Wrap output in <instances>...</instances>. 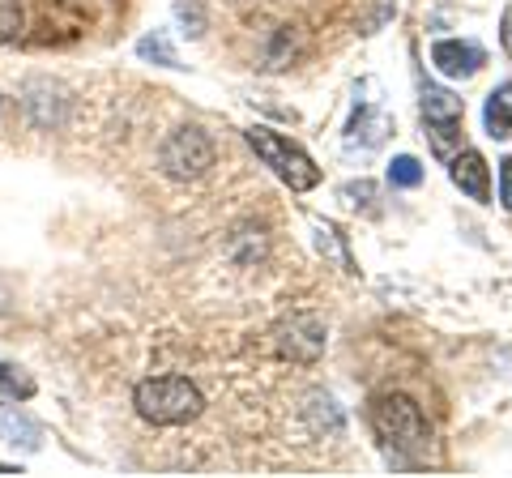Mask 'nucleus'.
Listing matches in <instances>:
<instances>
[{
    "mask_svg": "<svg viewBox=\"0 0 512 478\" xmlns=\"http://www.w3.org/2000/svg\"><path fill=\"white\" fill-rule=\"evenodd\" d=\"M376 436L384 440V449L402 453L406 461H427L436 457V440H431V423L423 419L419 402H410L406 393H380L367 406Z\"/></svg>",
    "mask_w": 512,
    "mask_h": 478,
    "instance_id": "obj_1",
    "label": "nucleus"
},
{
    "mask_svg": "<svg viewBox=\"0 0 512 478\" xmlns=\"http://www.w3.org/2000/svg\"><path fill=\"white\" fill-rule=\"evenodd\" d=\"M133 406L154 427H184L205 410V397L188 376H146L133 389Z\"/></svg>",
    "mask_w": 512,
    "mask_h": 478,
    "instance_id": "obj_2",
    "label": "nucleus"
},
{
    "mask_svg": "<svg viewBox=\"0 0 512 478\" xmlns=\"http://www.w3.org/2000/svg\"><path fill=\"white\" fill-rule=\"evenodd\" d=\"M248 146L265 158V167H274L282 184H291V193H308V188L320 184V167L291 137H278L274 129H248Z\"/></svg>",
    "mask_w": 512,
    "mask_h": 478,
    "instance_id": "obj_3",
    "label": "nucleus"
},
{
    "mask_svg": "<svg viewBox=\"0 0 512 478\" xmlns=\"http://www.w3.org/2000/svg\"><path fill=\"white\" fill-rule=\"evenodd\" d=\"M158 167L171 180H201L205 171L214 167V141L201 129H175L163 146H158Z\"/></svg>",
    "mask_w": 512,
    "mask_h": 478,
    "instance_id": "obj_4",
    "label": "nucleus"
},
{
    "mask_svg": "<svg viewBox=\"0 0 512 478\" xmlns=\"http://www.w3.org/2000/svg\"><path fill=\"white\" fill-rule=\"evenodd\" d=\"M461 116H466V107H461L457 94L436 90V86L423 90V120H427L436 158H453V150L461 146Z\"/></svg>",
    "mask_w": 512,
    "mask_h": 478,
    "instance_id": "obj_5",
    "label": "nucleus"
},
{
    "mask_svg": "<svg viewBox=\"0 0 512 478\" xmlns=\"http://www.w3.org/2000/svg\"><path fill=\"white\" fill-rule=\"evenodd\" d=\"M274 342H278V350L286 359L316 363L320 355H325V321L312 316V312H295L274 329Z\"/></svg>",
    "mask_w": 512,
    "mask_h": 478,
    "instance_id": "obj_6",
    "label": "nucleus"
},
{
    "mask_svg": "<svg viewBox=\"0 0 512 478\" xmlns=\"http://www.w3.org/2000/svg\"><path fill=\"white\" fill-rule=\"evenodd\" d=\"M483 47L478 43H461V39H440L431 47V65H436L444 77H474L483 69Z\"/></svg>",
    "mask_w": 512,
    "mask_h": 478,
    "instance_id": "obj_7",
    "label": "nucleus"
},
{
    "mask_svg": "<svg viewBox=\"0 0 512 478\" xmlns=\"http://www.w3.org/2000/svg\"><path fill=\"white\" fill-rule=\"evenodd\" d=\"M448 175H453V184H457L466 197H474V201H487V197H491L487 158L478 154V150H461V154L453 158V167H448Z\"/></svg>",
    "mask_w": 512,
    "mask_h": 478,
    "instance_id": "obj_8",
    "label": "nucleus"
},
{
    "mask_svg": "<svg viewBox=\"0 0 512 478\" xmlns=\"http://www.w3.org/2000/svg\"><path fill=\"white\" fill-rule=\"evenodd\" d=\"M483 124H487V133L495 141H504L512 133V82L504 86H495L487 94V107H483Z\"/></svg>",
    "mask_w": 512,
    "mask_h": 478,
    "instance_id": "obj_9",
    "label": "nucleus"
},
{
    "mask_svg": "<svg viewBox=\"0 0 512 478\" xmlns=\"http://www.w3.org/2000/svg\"><path fill=\"white\" fill-rule=\"evenodd\" d=\"M0 444H9V449H22V453H35L39 449V427L26 419V414H5L0 419Z\"/></svg>",
    "mask_w": 512,
    "mask_h": 478,
    "instance_id": "obj_10",
    "label": "nucleus"
},
{
    "mask_svg": "<svg viewBox=\"0 0 512 478\" xmlns=\"http://www.w3.org/2000/svg\"><path fill=\"white\" fill-rule=\"evenodd\" d=\"M389 184L393 188H419L423 184V163L410 158V154H397L389 163Z\"/></svg>",
    "mask_w": 512,
    "mask_h": 478,
    "instance_id": "obj_11",
    "label": "nucleus"
},
{
    "mask_svg": "<svg viewBox=\"0 0 512 478\" xmlns=\"http://www.w3.org/2000/svg\"><path fill=\"white\" fill-rule=\"evenodd\" d=\"M26 26V13H22V0H0V43H13Z\"/></svg>",
    "mask_w": 512,
    "mask_h": 478,
    "instance_id": "obj_12",
    "label": "nucleus"
},
{
    "mask_svg": "<svg viewBox=\"0 0 512 478\" xmlns=\"http://www.w3.org/2000/svg\"><path fill=\"white\" fill-rule=\"evenodd\" d=\"M30 393H35V380L18 368H9V363H0V397H22L26 402Z\"/></svg>",
    "mask_w": 512,
    "mask_h": 478,
    "instance_id": "obj_13",
    "label": "nucleus"
},
{
    "mask_svg": "<svg viewBox=\"0 0 512 478\" xmlns=\"http://www.w3.org/2000/svg\"><path fill=\"white\" fill-rule=\"evenodd\" d=\"M137 52H141V56H150V60H158V65H167V69H180V60H175L171 43H167L163 35H146V39L137 43Z\"/></svg>",
    "mask_w": 512,
    "mask_h": 478,
    "instance_id": "obj_14",
    "label": "nucleus"
},
{
    "mask_svg": "<svg viewBox=\"0 0 512 478\" xmlns=\"http://www.w3.org/2000/svg\"><path fill=\"white\" fill-rule=\"evenodd\" d=\"M500 205H504V210L512 214V154H508L504 163H500Z\"/></svg>",
    "mask_w": 512,
    "mask_h": 478,
    "instance_id": "obj_15",
    "label": "nucleus"
},
{
    "mask_svg": "<svg viewBox=\"0 0 512 478\" xmlns=\"http://www.w3.org/2000/svg\"><path fill=\"white\" fill-rule=\"evenodd\" d=\"M500 43H504V52L512 56V5L504 9V22H500Z\"/></svg>",
    "mask_w": 512,
    "mask_h": 478,
    "instance_id": "obj_16",
    "label": "nucleus"
}]
</instances>
